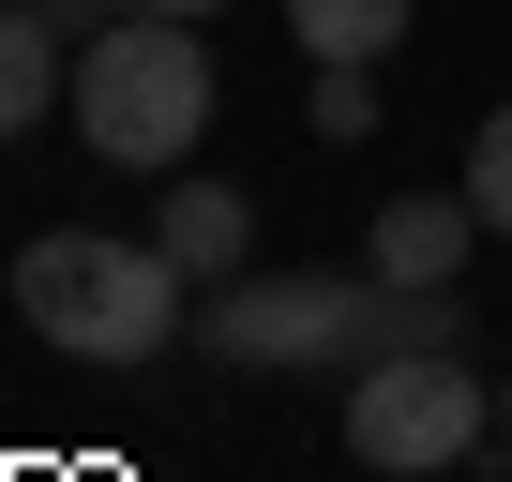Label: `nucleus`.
<instances>
[{
  "label": "nucleus",
  "instance_id": "9b49d317",
  "mask_svg": "<svg viewBox=\"0 0 512 482\" xmlns=\"http://www.w3.org/2000/svg\"><path fill=\"white\" fill-rule=\"evenodd\" d=\"M31 16H46V31H76V16H136V0H31Z\"/></svg>",
  "mask_w": 512,
  "mask_h": 482
},
{
  "label": "nucleus",
  "instance_id": "423d86ee",
  "mask_svg": "<svg viewBox=\"0 0 512 482\" xmlns=\"http://www.w3.org/2000/svg\"><path fill=\"white\" fill-rule=\"evenodd\" d=\"M151 241H166V257H181L196 287H226V272L256 257V196H241V181H211V166H181V181H166V226H151Z\"/></svg>",
  "mask_w": 512,
  "mask_h": 482
},
{
  "label": "nucleus",
  "instance_id": "0eeeda50",
  "mask_svg": "<svg viewBox=\"0 0 512 482\" xmlns=\"http://www.w3.org/2000/svg\"><path fill=\"white\" fill-rule=\"evenodd\" d=\"M46 106H61V31L31 16V0H0V151L46 136Z\"/></svg>",
  "mask_w": 512,
  "mask_h": 482
},
{
  "label": "nucleus",
  "instance_id": "f8f14e48",
  "mask_svg": "<svg viewBox=\"0 0 512 482\" xmlns=\"http://www.w3.org/2000/svg\"><path fill=\"white\" fill-rule=\"evenodd\" d=\"M136 16H226V0H136Z\"/></svg>",
  "mask_w": 512,
  "mask_h": 482
},
{
  "label": "nucleus",
  "instance_id": "f03ea898",
  "mask_svg": "<svg viewBox=\"0 0 512 482\" xmlns=\"http://www.w3.org/2000/svg\"><path fill=\"white\" fill-rule=\"evenodd\" d=\"M181 257L166 241H106V226H46L31 257H16V317L46 332V347H76V362H106V377H151L166 347H181Z\"/></svg>",
  "mask_w": 512,
  "mask_h": 482
},
{
  "label": "nucleus",
  "instance_id": "1a4fd4ad",
  "mask_svg": "<svg viewBox=\"0 0 512 482\" xmlns=\"http://www.w3.org/2000/svg\"><path fill=\"white\" fill-rule=\"evenodd\" d=\"M302 136H317V151L377 136V61H317V91H302Z\"/></svg>",
  "mask_w": 512,
  "mask_h": 482
},
{
  "label": "nucleus",
  "instance_id": "7ed1b4c3",
  "mask_svg": "<svg viewBox=\"0 0 512 482\" xmlns=\"http://www.w3.org/2000/svg\"><path fill=\"white\" fill-rule=\"evenodd\" d=\"M211 106H226V76H211L196 16H106L76 46V136L106 166H136V181H181L196 136H211Z\"/></svg>",
  "mask_w": 512,
  "mask_h": 482
},
{
  "label": "nucleus",
  "instance_id": "9d476101",
  "mask_svg": "<svg viewBox=\"0 0 512 482\" xmlns=\"http://www.w3.org/2000/svg\"><path fill=\"white\" fill-rule=\"evenodd\" d=\"M467 211L512 241V106H482V136H467Z\"/></svg>",
  "mask_w": 512,
  "mask_h": 482
},
{
  "label": "nucleus",
  "instance_id": "ddd939ff",
  "mask_svg": "<svg viewBox=\"0 0 512 482\" xmlns=\"http://www.w3.org/2000/svg\"><path fill=\"white\" fill-rule=\"evenodd\" d=\"M497 437H512V377H497Z\"/></svg>",
  "mask_w": 512,
  "mask_h": 482
},
{
  "label": "nucleus",
  "instance_id": "6e6552de",
  "mask_svg": "<svg viewBox=\"0 0 512 482\" xmlns=\"http://www.w3.org/2000/svg\"><path fill=\"white\" fill-rule=\"evenodd\" d=\"M302 61H392L407 46V0H287Z\"/></svg>",
  "mask_w": 512,
  "mask_h": 482
},
{
  "label": "nucleus",
  "instance_id": "f257e3e1",
  "mask_svg": "<svg viewBox=\"0 0 512 482\" xmlns=\"http://www.w3.org/2000/svg\"><path fill=\"white\" fill-rule=\"evenodd\" d=\"M196 347L226 377H362L392 347H467L452 287H392V272H226Z\"/></svg>",
  "mask_w": 512,
  "mask_h": 482
},
{
  "label": "nucleus",
  "instance_id": "39448f33",
  "mask_svg": "<svg viewBox=\"0 0 512 482\" xmlns=\"http://www.w3.org/2000/svg\"><path fill=\"white\" fill-rule=\"evenodd\" d=\"M467 241H482L467 181H452V196H392V211L362 226V272H392V287H452V272H467Z\"/></svg>",
  "mask_w": 512,
  "mask_h": 482
},
{
  "label": "nucleus",
  "instance_id": "20e7f679",
  "mask_svg": "<svg viewBox=\"0 0 512 482\" xmlns=\"http://www.w3.org/2000/svg\"><path fill=\"white\" fill-rule=\"evenodd\" d=\"M482 437H497V392L467 377V347H392V362L347 377V452L392 467V482H437V467H467Z\"/></svg>",
  "mask_w": 512,
  "mask_h": 482
}]
</instances>
